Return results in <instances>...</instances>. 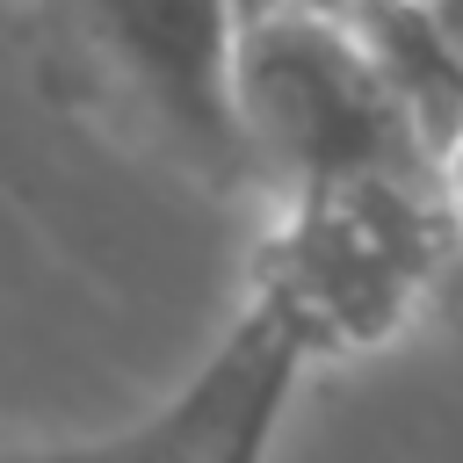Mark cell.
I'll return each instance as SVG.
<instances>
[{
  "mask_svg": "<svg viewBox=\"0 0 463 463\" xmlns=\"http://www.w3.org/2000/svg\"><path fill=\"white\" fill-rule=\"evenodd\" d=\"M434 7H441V22H449V36L463 43V0H434Z\"/></svg>",
  "mask_w": 463,
  "mask_h": 463,
  "instance_id": "8992f818",
  "label": "cell"
},
{
  "mask_svg": "<svg viewBox=\"0 0 463 463\" xmlns=\"http://www.w3.org/2000/svg\"><path fill=\"white\" fill-rule=\"evenodd\" d=\"M318 354V340L260 289L246 326L217 347V362L188 383V398L166 405V420L145 434L152 449H181V456H246L268 420H275V398L289 391L297 362Z\"/></svg>",
  "mask_w": 463,
  "mask_h": 463,
  "instance_id": "277c9868",
  "label": "cell"
},
{
  "mask_svg": "<svg viewBox=\"0 0 463 463\" xmlns=\"http://www.w3.org/2000/svg\"><path fill=\"white\" fill-rule=\"evenodd\" d=\"M456 181H463V166H456Z\"/></svg>",
  "mask_w": 463,
  "mask_h": 463,
  "instance_id": "ba28073f",
  "label": "cell"
},
{
  "mask_svg": "<svg viewBox=\"0 0 463 463\" xmlns=\"http://www.w3.org/2000/svg\"><path fill=\"white\" fill-rule=\"evenodd\" d=\"M311 7H333V14H347V7H362V0H311Z\"/></svg>",
  "mask_w": 463,
  "mask_h": 463,
  "instance_id": "52a82bcc",
  "label": "cell"
},
{
  "mask_svg": "<svg viewBox=\"0 0 463 463\" xmlns=\"http://www.w3.org/2000/svg\"><path fill=\"white\" fill-rule=\"evenodd\" d=\"M347 29L376 58L391 101L412 116V130L463 166V43L449 36L434 0H362L347 7Z\"/></svg>",
  "mask_w": 463,
  "mask_h": 463,
  "instance_id": "5b68a950",
  "label": "cell"
},
{
  "mask_svg": "<svg viewBox=\"0 0 463 463\" xmlns=\"http://www.w3.org/2000/svg\"><path fill=\"white\" fill-rule=\"evenodd\" d=\"M239 137H246V174L275 188V203L326 181H362V174L456 181V166L391 101L347 14L311 0H246Z\"/></svg>",
  "mask_w": 463,
  "mask_h": 463,
  "instance_id": "6da1fadb",
  "label": "cell"
},
{
  "mask_svg": "<svg viewBox=\"0 0 463 463\" xmlns=\"http://www.w3.org/2000/svg\"><path fill=\"white\" fill-rule=\"evenodd\" d=\"M130 87L203 152L246 174L239 137V22L246 0H87Z\"/></svg>",
  "mask_w": 463,
  "mask_h": 463,
  "instance_id": "3957f363",
  "label": "cell"
},
{
  "mask_svg": "<svg viewBox=\"0 0 463 463\" xmlns=\"http://www.w3.org/2000/svg\"><path fill=\"white\" fill-rule=\"evenodd\" d=\"M456 224H463V181H405V174L326 181L282 203L260 289L318 347H362L412 311Z\"/></svg>",
  "mask_w": 463,
  "mask_h": 463,
  "instance_id": "7a4b0ae2",
  "label": "cell"
}]
</instances>
